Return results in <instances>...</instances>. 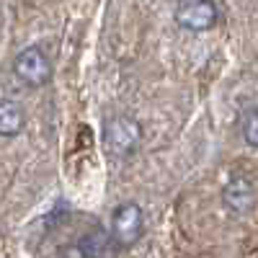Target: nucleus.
<instances>
[{
  "label": "nucleus",
  "mask_w": 258,
  "mask_h": 258,
  "mask_svg": "<svg viewBox=\"0 0 258 258\" xmlns=\"http://www.w3.org/2000/svg\"><path fill=\"white\" fill-rule=\"evenodd\" d=\"M140 140H142V129L135 119H129V116H114V119H109L103 124L106 150L116 158H126L129 153H135Z\"/></svg>",
  "instance_id": "1"
},
{
  "label": "nucleus",
  "mask_w": 258,
  "mask_h": 258,
  "mask_svg": "<svg viewBox=\"0 0 258 258\" xmlns=\"http://www.w3.org/2000/svg\"><path fill=\"white\" fill-rule=\"evenodd\" d=\"M13 70L16 75L24 80L31 88H39V85H47L49 78H52V62L49 57L44 54V49L31 44L26 49H21L13 59Z\"/></svg>",
  "instance_id": "2"
},
{
  "label": "nucleus",
  "mask_w": 258,
  "mask_h": 258,
  "mask_svg": "<svg viewBox=\"0 0 258 258\" xmlns=\"http://www.w3.org/2000/svg\"><path fill=\"white\" fill-rule=\"evenodd\" d=\"M176 21L188 31H209L217 26L220 8L214 6V0H178Z\"/></svg>",
  "instance_id": "3"
},
{
  "label": "nucleus",
  "mask_w": 258,
  "mask_h": 258,
  "mask_svg": "<svg viewBox=\"0 0 258 258\" xmlns=\"http://www.w3.org/2000/svg\"><path fill=\"white\" fill-rule=\"evenodd\" d=\"M142 230H145V214H142L140 204L126 202V204H121V207L114 212L111 235H114V240H116L121 248L137 243L140 235H142Z\"/></svg>",
  "instance_id": "4"
},
{
  "label": "nucleus",
  "mask_w": 258,
  "mask_h": 258,
  "mask_svg": "<svg viewBox=\"0 0 258 258\" xmlns=\"http://www.w3.org/2000/svg\"><path fill=\"white\" fill-rule=\"evenodd\" d=\"M222 202L232 214H248L255 207V188H253L250 178L232 176L222 188Z\"/></svg>",
  "instance_id": "5"
},
{
  "label": "nucleus",
  "mask_w": 258,
  "mask_h": 258,
  "mask_svg": "<svg viewBox=\"0 0 258 258\" xmlns=\"http://www.w3.org/2000/svg\"><path fill=\"white\" fill-rule=\"evenodd\" d=\"M109 240H106V235L96 227L93 232H85L80 238L70 245H64L59 250V258H101Z\"/></svg>",
  "instance_id": "6"
},
{
  "label": "nucleus",
  "mask_w": 258,
  "mask_h": 258,
  "mask_svg": "<svg viewBox=\"0 0 258 258\" xmlns=\"http://www.w3.org/2000/svg\"><path fill=\"white\" fill-rule=\"evenodd\" d=\"M26 124V114L18 101L3 98L0 101V137H16Z\"/></svg>",
  "instance_id": "7"
},
{
  "label": "nucleus",
  "mask_w": 258,
  "mask_h": 258,
  "mask_svg": "<svg viewBox=\"0 0 258 258\" xmlns=\"http://www.w3.org/2000/svg\"><path fill=\"white\" fill-rule=\"evenodd\" d=\"M243 137L250 147H258V106L243 114Z\"/></svg>",
  "instance_id": "8"
}]
</instances>
